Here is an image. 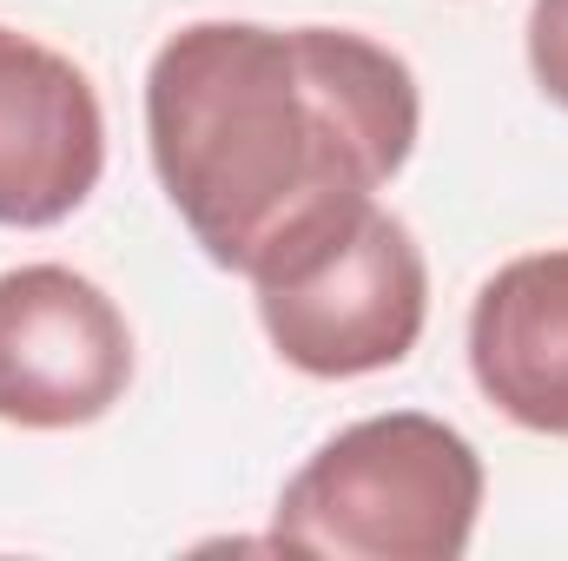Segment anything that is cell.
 <instances>
[{
    "instance_id": "1",
    "label": "cell",
    "mask_w": 568,
    "mask_h": 561,
    "mask_svg": "<svg viewBox=\"0 0 568 561\" xmlns=\"http://www.w3.org/2000/svg\"><path fill=\"white\" fill-rule=\"evenodd\" d=\"M417 73L344 27H179L145 73L152 172L219 272H265L390 185L417 145Z\"/></svg>"
},
{
    "instance_id": "2",
    "label": "cell",
    "mask_w": 568,
    "mask_h": 561,
    "mask_svg": "<svg viewBox=\"0 0 568 561\" xmlns=\"http://www.w3.org/2000/svg\"><path fill=\"white\" fill-rule=\"evenodd\" d=\"M483 456L463 429L390 410L337 429L278 496L284 549L337 561H456L476 536Z\"/></svg>"
},
{
    "instance_id": "3",
    "label": "cell",
    "mask_w": 568,
    "mask_h": 561,
    "mask_svg": "<svg viewBox=\"0 0 568 561\" xmlns=\"http://www.w3.org/2000/svg\"><path fill=\"white\" fill-rule=\"evenodd\" d=\"M252 284L272 350L291 370L331 384L397 370L429 317L424 252L377 198L297 238L265 272H252Z\"/></svg>"
},
{
    "instance_id": "4",
    "label": "cell",
    "mask_w": 568,
    "mask_h": 561,
    "mask_svg": "<svg viewBox=\"0 0 568 561\" xmlns=\"http://www.w3.org/2000/svg\"><path fill=\"white\" fill-rule=\"evenodd\" d=\"M133 384L120 304L67 265L0 272V422L87 429Z\"/></svg>"
},
{
    "instance_id": "5",
    "label": "cell",
    "mask_w": 568,
    "mask_h": 561,
    "mask_svg": "<svg viewBox=\"0 0 568 561\" xmlns=\"http://www.w3.org/2000/svg\"><path fill=\"white\" fill-rule=\"evenodd\" d=\"M106 172V113L93 80L47 40L0 27V225L73 218Z\"/></svg>"
},
{
    "instance_id": "6",
    "label": "cell",
    "mask_w": 568,
    "mask_h": 561,
    "mask_svg": "<svg viewBox=\"0 0 568 561\" xmlns=\"http://www.w3.org/2000/svg\"><path fill=\"white\" fill-rule=\"evenodd\" d=\"M476 390L536 436H568V245L503 265L469 310Z\"/></svg>"
},
{
    "instance_id": "7",
    "label": "cell",
    "mask_w": 568,
    "mask_h": 561,
    "mask_svg": "<svg viewBox=\"0 0 568 561\" xmlns=\"http://www.w3.org/2000/svg\"><path fill=\"white\" fill-rule=\"evenodd\" d=\"M529 73L556 106H568V0L529 7Z\"/></svg>"
}]
</instances>
